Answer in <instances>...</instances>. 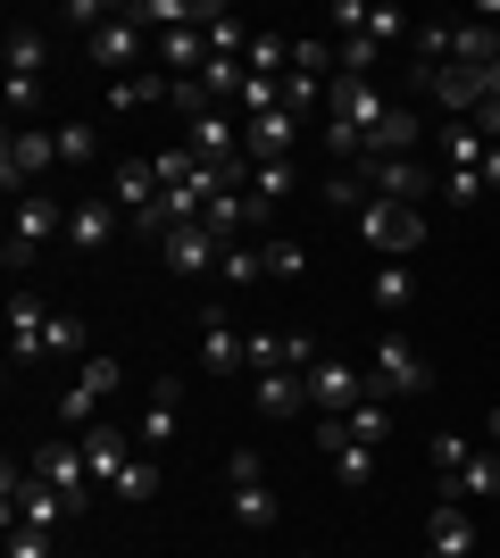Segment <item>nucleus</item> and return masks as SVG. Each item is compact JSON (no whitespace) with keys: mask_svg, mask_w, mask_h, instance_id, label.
I'll return each mask as SVG.
<instances>
[{"mask_svg":"<svg viewBox=\"0 0 500 558\" xmlns=\"http://www.w3.org/2000/svg\"><path fill=\"white\" fill-rule=\"evenodd\" d=\"M484 442H492V450H500V409H492V417H484Z\"/></svg>","mask_w":500,"mask_h":558,"instance_id":"c03bdc74","label":"nucleus"},{"mask_svg":"<svg viewBox=\"0 0 500 558\" xmlns=\"http://www.w3.org/2000/svg\"><path fill=\"white\" fill-rule=\"evenodd\" d=\"M467 450H476V442H467V434H434V475L451 484V475H459V459H467Z\"/></svg>","mask_w":500,"mask_h":558,"instance_id":"58836bf2","label":"nucleus"},{"mask_svg":"<svg viewBox=\"0 0 500 558\" xmlns=\"http://www.w3.org/2000/svg\"><path fill=\"white\" fill-rule=\"evenodd\" d=\"M358 400H367V375H358L351 359H317L309 367V409L317 417H351Z\"/></svg>","mask_w":500,"mask_h":558,"instance_id":"f8f14e48","label":"nucleus"},{"mask_svg":"<svg viewBox=\"0 0 500 558\" xmlns=\"http://www.w3.org/2000/svg\"><path fill=\"white\" fill-rule=\"evenodd\" d=\"M292 184H301V175H292V159H276V167H251V201H259V217L276 209V201H292Z\"/></svg>","mask_w":500,"mask_h":558,"instance_id":"473e14b6","label":"nucleus"},{"mask_svg":"<svg viewBox=\"0 0 500 558\" xmlns=\"http://www.w3.org/2000/svg\"><path fill=\"white\" fill-rule=\"evenodd\" d=\"M484 17H492V25H500V9H484Z\"/></svg>","mask_w":500,"mask_h":558,"instance_id":"a18cd8bd","label":"nucleus"},{"mask_svg":"<svg viewBox=\"0 0 500 558\" xmlns=\"http://www.w3.org/2000/svg\"><path fill=\"white\" fill-rule=\"evenodd\" d=\"M0 492H9V500H0V509H9V525H34V534H59V525H68L75 517V500L68 492H50L42 475H34V466H0Z\"/></svg>","mask_w":500,"mask_h":558,"instance_id":"f03ea898","label":"nucleus"},{"mask_svg":"<svg viewBox=\"0 0 500 558\" xmlns=\"http://www.w3.org/2000/svg\"><path fill=\"white\" fill-rule=\"evenodd\" d=\"M326 25L333 34H367V43H401V9H376V0H333L326 9Z\"/></svg>","mask_w":500,"mask_h":558,"instance_id":"aec40b11","label":"nucleus"},{"mask_svg":"<svg viewBox=\"0 0 500 558\" xmlns=\"http://www.w3.org/2000/svg\"><path fill=\"white\" fill-rule=\"evenodd\" d=\"M159 258H167V276H217L225 242L209 226H175V233H159Z\"/></svg>","mask_w":500,"mask_h":558,"instance_id":"a211bd4d","label":"nucleus"},{"mask_svg":"<svg viewBox=\"0 0 500 558\" xmlns=\"http://www.w3.org/2000/svg\"><path fill=\"white\" fill-rule=\"evenodd\" d=\"M284 109L301 117V109H326V84L317 75H284Z\"/></svg>","mask_w":500,"mask_h":558,"instance_id":"ea45409f","label":"nucleus"},{"mask_svg":"<svg viewBox=\"0 0 500 558\" xmlns=\"http://www.w3.org/2000/svg\"><path fill=\"white\" fill-rule=\"evenodd\" d=\"M225 509H234V525L242 534H267V525H276V517H284V500H276V492H267V466H259V450H234V459H225Z\"/></svg>","mask_w":500,"mask_h":558,"instance_id":"20e7f679","label":"nucleus"},{"mask_svg":"<svg viewBox=\"0 0 500 558\" xmlns=\"http://www.w3.org/2000/svg\"><path fill=\"white\" fill-rule=\"evenodd\" d=\"M417 142H426V125H417V109H401V100H392V117H383L376 134H367V159H408ZM367 159H358V167H367Z\"/></svg>","mask_w":500,"mask_h":558,"instance_id":"b1692460","label":"nucleus"},{"mask_svg":"<svg viewBox=\"0 0 500 558\" xmlns=\"http://www.w3.org/2000/svg\"><path fill=\"white\" fill-rule=\"evenodd\" d=\"M259 417H301L309 409V375H292V367H276V375H259Z\"/></svg>","mask_w":500,"mask_h":558,"instance_id":"a878e982","label":"nucleus"},{"mask_svg":"<svg viewBox=\"0 0 500 558\" xmlns=\"http://www.w3.org/2000/svg\"><path fill=\"white\" fill-rule=\"evenodd\" d=\"M50 233H68L59 201H50V192H25V201H17V217H9V267H34V251H42Z\"/></svg>","mask_w":500,"mask_h":558,"instance_id":"1a4fd4ad","label":"nucleus"},{"mask_svg":"<svg viewBox=\"0 0 500 558\" xmlns=\"http://www.w3.org/2000/svg\"><path fill=\"white\" fill-rule=\"evenodd\" d=\"M42 100H50V84H42V75H9V117H34Z\"/></svg>","mask_w":500,"mask_h":558,"instance_id":"4c0bfd02","label":"nucleus"},{"mask_svg":"<svg viewBox=\"0 0 500 558\" xmlns=\"http://www.w3.org/2000/svg\"><path fill=\"white\" fill-rule=\"evenodd\" d=\"M417 93H434L442 125H459V117L484 109V75H467V68H417Z\"/></svg>","mask_w":500,"mask_h":558,"instance_id":"dca6fc26","label":"nucleus"},{"mask_svg":"<svg viewBox=\"0 0 500 558\" xmlns=\"http://www.w3.org/2000/svg\"><path fill=\"white\" fill-rule=\"evenodd\" d=\"M467 550H476V517H467L459 492H442V500L426 509V550L417 558H467Z\"/></svg>","mask_w":500,"mask_h":558,"instance_id":"ddd939ff","label":"nucleus"},{"mask_svg":"<svg viewBox=\"0 0 500 558\" xmlns=\"http://www.w3.org/2000/svg\"><path fill=\"white\" fill-rule=\"evenodd\" d=\"M134 434H143V450H159V442H175V434H184V384H175V375H159V384H150V409H143V425H134Z\"/></svg>","mask_w":500,"mask_h":558,"instance_id":"4be33fe9","label":"nucleus"},{"mask_svg":"<svg viewBox=\"0 0 500 558\" xmlns=\"http://www.w3.org/2000/svg\"><path fill=\"white\" fill-rule=\"evenodd\" d=\"M484 100H500V59H492V68H484Z\"/></svg>","mask_w":500,"mask_h":558,"instance_id":"37998d69","label":"nucleus"},{"mask_svg":"<svg viewBox=\"0 0 500 558\" xmlns=\"http://www.w3.org/2000/svg\"><path fill=\"white\" fill-rule=\"evenodd\" d=\"M50 167H59V134L9 125V142H0V184H9V192H25V184H42Z\"/></svg>","mask_w":500,"mask_h":558,"instance_id":"423d86ee","label":"nucleus"},{"mask_svg":"<svg viewBox=\"0 0 500 558\" xmlns=\"http://www.w3.org/2000/svg\"><path fill=\"white\" fill-rule=\"evenodd\" d=\"M134 442H143V434H125V425H93V434H84V466H93L100 492H109L125 466H134Z\"/></svg>","mask_w":500,"mask_h":558,"instance_id":"6ab92c4d","label":"nucleus"},{"mask_svg":"<svg viewBox=\"0 0 500 558\" xmlns=\"http://www.w3.org/2000/svg\"><path fill=\"white\" fill-rule=\"evenodd\" d=\"M259 251H267V276H276V283H301V276H309V251H301L292 233H267Z\"/></svg>","mask_w":500,"mask_h":558,"instance_id":"c756f323","label":"nucleus"},{"mask_svg":"<svg viewBox=\"0 0 500 558\" xmlns=\"http://www.w3.org/2000/svg\"><path fill=\"white\" fill-rule=\"evenodd\" d=\"M292 142H301V117H292V109L242 117V159H251V167H276V159H292Z\"/></svg>","mask_w":500,"mask_h":558,"instance_id":"f3484780","label":"nucleus"},{"mask_svg":"<svg viewBox=\"0 0 500 558\" xmlns=\"http://www.w3.org/2000/svg\"><path fill=\"white\" fill-rule=\"evenodd\" d=\"M358 184L376 192V201H408V209H426L434 175H426V159H367V167H358Z\"/></svg>","mask_w":500,"mask_h":558,"instance_id":"4468645a","label":"nucleus"},{"mask_svg":"<svg viewBox=\"0 0 500 558\" xmlns=\"http://www.w3.org/2000/svg\"><path fill=\"white\" fill-rule=\"evenodd\" d=\"M109 492H118V500H150V492H159V459H143V450H134V466H125Z\"/></svg>","mask_w":500,"mask_h":558,"instance_id":"e433bc0d","label":"nucleus"},{"mask_svg":"<svg viewBox=\"0 0 500 558\" xmlns=\"http://www.w3.org/2000/svg\"><path fill=\"white\" fill-rule=\"evenodd\" d=\"M50 134H59V167L68 159H100V125L93 117H68V125H50Z\"/></svg>","mask_w":500,"mask_h":558,"instance_id":"72a5a7b5","label":"nucleus"},{"mask_svg":"<svg viewBox=\"0 0 500 558\" xmlns=\"http://www.w3.org/2000/svg\"><path fill=\"white\" fill-rule=\"evenodd\" d=\"M118 384H125L118 359H84V375L59 392V425H93L100 409H109V392H118Z\"/></svg>","mask_w":500,"mask_h":558,"instance_id":"9d476101","label":"nucleus"},{"mask_svg":"<svg viewBox=\"0 0 500 558\" xmlns=\"http://www.w3.org/2000/svg\"><path fill=\"white\" fill-rule=\"evenodd\" d=\"M109 201L125 209V226H143V233H150V217H159V167H150V159H118V175H109Z\"/></svg>","mask_w":500,"mask_h":558,"instance_id":"2eb2a0df","label":"nucleus"},{"mask_svg":"<svg viewBox=\"0 0 500 558\" xmlns=\"http://www.w3.org/2000/svg\"><path fill=\"white\" fill-rule=\"evenodd\" d=\"M42 68H50L42 25H17V34H9V75H42Z\"/></svg>","mask_w":500,"mask_h":558,"instance_id":"7c9ffc66","label":"nucleus"},{"mask_svg":"<svg viewBox=\"0 0 500 558\" xmlns=\"http://www.w3.org/2000/svg\"><path fill=\"white\" fill-rule=\"evenodd\" d=\"M484 192H500V142L484 150Z\"/></svg>","mask_w":500,"mask_h":558,"instance_id":"79ce46f5","label":"nucleus"},{"mask_svg":"<svg viewBox=\"0 0 500 558\" xmlns=\"http://www.w3.org/2000/svg\"><path fill=\"white\" fill-rule=\"evenodd\" d=\"M434 150H442V175H484V125L476 117H459V125H434Z\"/></svg>","mask_w":500,"mask_h":558,"instance_id":"412c9836","label":"nucleus"},{"mask_svg":"<svg viewBox=\"0 0 500 558\" xmlns=\"http://www.w3.org/2000/svg\"><path fill=\"white\" fill-rule=\"evenodd\" d=\"M408 301H417V292H408V267H401V258H383V267H376V308H392V317H401Z\"/></svg>","mask_w":500,"mask_h":558,"instance_id":"c9c22d12","label":"nucleus"},{"mask_svg":"<svg viewBox=\"0 0 500 558\" xmlns=\"http://www.w3.org/2000/svg\"><path fill=\"white\" fill-rule=\"evenodd\" d=\"M25 466H34V475H42L50 492H68V500H75V517L93 509V492H100V484H93V466H84V442H42Z\"/></svg>","mask_w":500,"mask_h":558,"instance_id":"6e6552de","label":"nucleus"},{"mask_svg":"<svg viewBox=\"0 0 500 558\" xmlns=\"http://www.w3.org/2000/svg\"><path fill=\"white\" fill-rule=\"evenodd\" d=\"M358 242L376 258H417L426 251V209H408V201H376L367 192V209H358Z\"/></svg>","mask_w":500,"mask_h":558,"instance_id":"7ed1b4c3","label":"nucleus"},{"mask_svg":"<svg viewBox=\"0 0 500 558\" xmlns=\"http://www.w3.org/2000/svg\"><path fill=\"white\" fill-rule=\"evenodd\" d=\"M167 93H175L167 75H118V84H109V109L134 117V109H150V100H167Z\"/></svg>","mask_w":500,"mask_h":558,"instance_id":"c85d7f7f","label":"nucleus"},{"mask_svg":"<svg viewBox=\"0 0 500 558\" xmlns=\"http://www.w3.org/2000/svg\"><path fill=\"white\" fill-rule=\"evenodd\" d=\"M217 276L234 283V292H251V283H259V276H267V251H259V242H234V251L217 258Z\"/></svg>","mask_w":500,"mask_h":558,"instance_id":"2f4dec72","label":"nucleus"},{"mask_svg":"<svg viewBox=\"0 0 500 558\" xmlns=\"http://www.w3.org/2000/svg\"><path fill=\"white\" fill-rule=\"evenodd\" d=\"M442 492H459V500H500V450L484 442V450H467V459H459V475Z\"/></svg>","mask_w":500,"mask_h":558,"instance_id":"393cba45","label":"nucleus"},{"mask_svg":"<svg viewBox=\"0 0 500 558\" xmlns=\"http://www.w3.org/2000/svg\"><path fill=\"white\" fill-rule=\"evenodd\" d=\"M200 367H209V375H234V367H242V333L225 326V317H209V326H200Z\"/></svg>","mask_w":500,"mask_h":558,"instance_id":"cd10ccee","label":"nucleus"},{"mask_svg":"<svg viewBox=\"0 0 500 558\" xmlns=\"http://www.w3.org/2000/svg\"><path fill=\"white\" fill-rule=\"evenodd\" d=\"M333 475H342V492H367V484H376V450L342 442V450H333Z\"/></svg>","mask_w":500,"mask_h":558,"instance_id":"f704fd0d","label":"nucleus"},{"mask_svg":"<svg viewBox=\"0 0 500 558\" xmlns=\"http://www.w3.org/2000/svg\"><path fill=\"white\" fill-rule=\"evenodd\" d=\"M68 350H84V326L59 317L42 292H17V308H9V359L25 367V359H68Z\"/></svg>","mask_w":500,"mask_h":558,"instance_id":"f257e3e1","label":"nucleus"},{"mask_svg":"<svg viewBox=\"0 0 500 558\" xmlns=\"http://www.w3.org/2000/svg\"><path fill=\"white\" fill-rule=\"evenodd\" d=\"M143 43H150V34L125 17V9H118L109 25H93V34H84V50H93V68H109V84H118V75H143V68H134V59H143Z\"/></svg>","mask_w":500,"mask_h":558,"instance_id":"9b49d317","label":"nucleus"},{"mask_svg":"<svg viewBox=\"0 0 500 558\" xmlns=\"http://www.w3.org/2000/svg\"><path fill=\"white\" fill-rule=\"evenodd\" d=\"M118 226H125L118 201H75V209H68V242H75V251H100V242H118Z\"/></svg>","mask_w":500,"mask_h":558,"instance_id":"5701e85b","label":"nucleus"},{"mask_svg":"<svg viewBox=\"0 0 500 558\" xmlns=\"http://www.w3.org/2000/svg\"><path fill=\"white\" fill-rule=\"evenodd\" d=\"M367 384H376L383 400H417V392H434V367H426V350L408 342V333H383V342H376V367H367Z\"/></svg>","mask_w":500,"mask_h":558,"instance_id":"39448f33","label":"nucleus"},{"mask_svg":"<svg viewBox=\"0 0 500 558\" xmlns=\"http://www.w3.org/2000/svg\"><path fill=\"white\" fill-rule=\"evenodd\" d=\"M376 68H383V43H367V34H333V75L376 84Z\"/></svg>","mask_w":500,"mask_h":558,"instance_id":"bb28decb","label":"nucleus"},{"mask_svg":"<svg viewBox=\"0 0 500 558\" xmlns=\"http://www.w3.org/2000/svg\"><path fill=\"white\" fill-rule=\"evenodd\" d=\"M9 558H50V534H34V525H9Z\"/></svg>","mask_w":500,"mask_h":558,"instance_id":"a19ab883","label":"nucleus"},{"mask_svg":"<svg viewBox=\"0 0 500 558\" xmlns=\"http://www.w3.org/2000/svg\"><path fill=\"white\" fill-rule=\"evenodd\" d=\"M326 109H333V125H351V134L367 142V134L383 125V117H392V93L358 84V75H333V84H326ZM358 159H367V150H358Z\"/></svg>","mask_w":500,"mask_h":558,"instance_id":"0eeeda50","label":"nucleus"}]
</instances>
